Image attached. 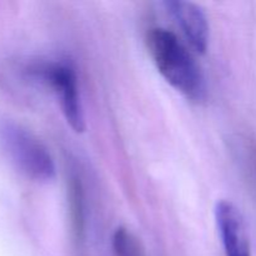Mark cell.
<instances>
[{
	"mask_svg": "<svg viewBox=\"0 0 256 256\" xmlns=\"http://www.w3.org/2000/svg\"><path fill=\"white\" fill-rule=\"evenodd\" d=\"M148 49L162 76L176 92L195 102L205 99L204 72L174 32L162 28L152 29L148 34Z\"/></svg>",
	"mask_w": 256,
	"mask_h": 256,
	"instance_id": "1",
	"label": "cell"
},
{
	"mask_svg": "<svg viewBox=\"0 0 256 256\" xmlns=\"http://www.w3.org/2000/svg\"><path fill=\"white\" fill-rule=\"evenodd\" d=\"M0 146L12 164L29 179L45 182L55 178V164L49 150L18 122H0Z\"/></svg>",
	"mask_w": 256,
	"mask_h": 256,
	"instance_id": "2",
	"label": "cell"
},
{
	"mask_svg": "<svg viewBox=\"0 0 256 256\" xmlns=\"http://www.w3.org/2000/svg\"><path fill=\"white\" fill-rule=\"evenodd\" d=\"M164 6L180 28L190 46L198 54H204L210 39L209 22L204 10L195 2L184 0H168L164 2Z\"/></svg>",
	"mask_w": 256,
	"mask_h": 256,
	"instance_id": "5",
	"label": "cell"
},
{
	"mask_svg": "<svg viewBox=\"0 0 256 256\" xmlns=\"http://www.w3.org/2000/svg\"><path fill=\"white\" fill-rule=\"evenodd\" d=\"M215 222L226 256H252L246 225L240 210L228 200L215 205Z\"/></svg>",
	"mask_w": 256,
	"mask_h": 256,
	"instance_id": "4",
	"label": "cell"
},
{
	"mask_svg": "<svg viewBox=\"0 0 256 256\" xmlns=\"http://www.w3.org/2000/svg\"><path fill=\"white\" fill-rule=\"evenodd\" d=\"M112 244L116 256H144L138 239L126 229L119 228L115 232Z\"/></svg>",
	"mask_w": 256,
	"mask_h": 256,
	"instance_id": "6",
	"label": "cell"
},
{
	"mask_svg": "<svg viewBox=\"0 0 256 256\" xmlns=\"http://www.w3.org/2000/svg\"><path fill=\"white\" fill-rule=\"evenodd\" d=\"M29 72L54 92L62 114L72 130L76 132H84V112L74 68L64 62H39L32 65Z\"/></svg>",
	"mask_w": 256,
	"mask_h": 256,
	"instance_id": "3",
	"label": "cell"
}]
</instances>
